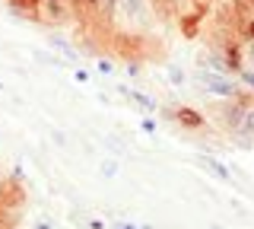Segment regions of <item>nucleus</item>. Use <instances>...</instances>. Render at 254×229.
I'll use <instances>...</instances> for the list:
<instances>
[{
    "label": "nucleus",
    "instance_id": "1a4fd4ad",
    "mask_svg": "<svg viewBox=\"0 0 254 229\" xmlns=\"http://www.w3.org/2000/svg\"><path fill=\"white\" fill-rule=\"evenodd\" d=\"M235 83L254 96V70H251V67H242V70H238V74H235Z\"/></svg>",
    "mask_w": 254,
    "mask_h": 229
},
{
    "label": "nucleus",
    "instance_id": "ddd939ff",
    "mask_svg": "<svg viewBox=\"0 0 254 229\" xmlns=\"http://www.w3.org/2000/svg\"><path fill=\"white\" fill-rule=\"evenodd\" d=\"M86 226H89V229H105V223H102V220H95V217H86Z\"/></svg>",
    "mask_w": 254,
    "mask_h": 229
},
{
    "label": "nucleus",
    "instance_id": "20e7f679",
    "mask_svg": "<svg viewBox=\"0 0 254 229\" xmlns=\"http://www.w3.org/2000/svg\"><path fill=\"white\" fill-rule=\"evenodd\" d=\"M169 118L178 128H188V131H203L206 128V115L197 112L190 105H178V108H169Z\"/></svg>",
    "mask_w": 254,
    "mask_h": 229
},
{
    "label": "nucleus",
    "instance_id": "4468645a",
    "mask_svg": "<svg viewBox=\"0 0 254 229\" xmlns=\"http://www.w3.org/2000/svg\"><path fill=\"white\" fill-rule=\"evenodd\" d=\"M115 229H137V226H130V223H118Z\"/></svg>",
    "mask_w": 254,
    "mask_h": 229
},
{
    "label": "nucleus",
    "instance_id": "f03ea898",
    "mask_svg": "<svg viewBox=\"0 0 254 229\" xmlns=\"http://www.w3.org/2000/svg\"><path fill=\"white\" fill-rule=\"evenodd\" d=\"M73 0H35V22L42 26H67L73 22Z\"/></svg>",
    "mask_w": 254,
    "mask_h": 229
},
{
    "label": "nucleus",
    "instance_id": "9d476101",
    "mask_svg": "<svg viewBox=\"0 0 254 229\" xmlns=\"http://www.w3.org/2000/svg\"><path fill=\"white\" fill-rule=\"evenodd\" d=\"M102 175H105V178H115L118 175V159H102Z\"/></svg>",
    "mask_w": 254,
    "mask_h": 229
},
{
    "label": "nucleus",
    "instance_id": "7ed1b4c3",
    "mask_svg": "<svg viewBox=\"0 0 254 229\" xmlns=\"http://www.w3.org/2000/svg\"><path fill=\"white\" fill-rule=\"evenodd\" d=\"M245 112H248V108H245L238 99H226V102H219V105H216V112H213V115H216V121H219L222 131H232L235 134L238 124H242V118H245Z\"/></svg>",
    "mask_w": 254,
    "mask_h": 229
},
{
    "label": "nucleus",
    "instance_id": "9b49d317",
    "mask_svg": "<svg viewBox=\"0 0 254 229\" xmlns=\"http://www.w3.org/2000/svg\"><path fill=\"white\" fill-rule=\"evenodd\" d=\"M95 70H99V74H111V70H115V64H111L108 58H99V61H95Z\"/></svg>",
    "mask_w": 254,
    "mask_h": 229
},
{
    "label": "nucleus",
    "instance_id": "f8f14e48",
    "mask_svg": "<svg viewBox=\"0 0 254 229\" xmlns=\"http://www.w3.org/2000/svg\"><path fill=\"white\" fill-rule=\"evenodd\" d=\"M169 80L172 83H185V74H181L178 67H169Z\"/></svg>",
    "mask_w": 254,
    "mask_h": 229
},
{
    "label": "nucleus",
    "instance_id": "0eeeda50",
    "mask_svg": "<svg viewBox=\"0 0 254 229\" xmlns=\"http://www.w3.org/2000/svg\"><path fill=\"white\" fill-rule=\"evenodd\" d=\"M200 162H203V169H206V172H213V175H216L219 181H232V175H229V169H226V165H222L219 159H213V156H203Z\"/></svg>",
    "mask_w": 254,
    "mask_h": 229
},
{
    "label": "nucleus",
    "instance_id": "f257e3e1",
    "mask_svg": "<svg viewBox=\"0 0 254 229\" xmlns=\"http://www.w3.org/2000/svg\"><path fill=\"white\" fill-rule=\"evenodd\" d=\"M194 80L197 86H200L203 92H210V96H216V99H235L238 92H242V86L235 83V76H226V74H213V70H200L197 67V74H194Z\"/></svg>",
    "mask_w": 254,
    "mask_h": 229
},
{
    "label": "nucleus",
    "instance_id": "39448f33",
    "mask_svg": "<svg viewBox=\"0 0 254 229\" xmlns=\"http://www.w3.org/2000/svg\"><path fill=\"white\" fill-rule=\"evenodd\" d=\"M235 134L242 137L245 147H251V140H254V108H248V112H245V118H242V124H238Z\"/></svg>",
    "mask_w": 254,
    "mask_h": 229
},
{
    "label": "nucleus",
    "instance_id": "423d86ee",
    "mask_svg": "<svg viewBox=\"0 0 254 229\" xmlns=\"http://www.w3.org/2000/svg\"><path fill=\"white\" fill-rule=\"evenodd\" d=\"M118 92H121V96H127V99H133V102H137L140 108H146V112H156V102L149 99V96H143L140 89H127V86H121Z\"/></svg>",
    "mask_w": 254,
    "mask_h": 229
},
{
    "label": "nucleus",
    "instance_id": "6e6552de",
    "mask_svg": "<svg viewBox=\"0 0 254 229\" xmlns=\"http://www.w3.org/2000/svg\"><path fill=\"white\" fill-rule=\"evenodd\" d=\"M48 45H51V48H58V51H61L67 61H76V58H79V54H76V48L67 42V38H61V35H51V38H48Z\"/></svg>",
    "mask_w": 254,
    "mask_h": 229
},
{
    "label": "nucleus",
    "instance_id": "2eb2a0df",
    "mask_svg": "<svg viewBox=\"0 0 254 229\" xmlns=\"http://www.w3.org/2000/svg\"><path fill=\"white\" fill-rule=\"evenodd\" d=\"M35 229H51V226H48V223H38V226H35Z\"/></svg>",
    "mask_w": 254,
    "mask_h": 229
}]
</instances>
